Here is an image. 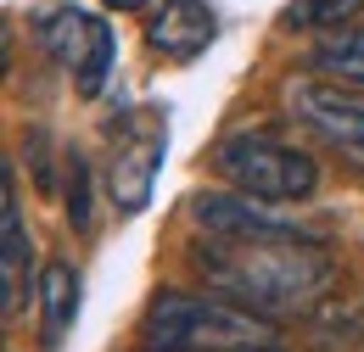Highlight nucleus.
I'll return each mask as SVG.
<instances>
[{
  "instance_id": "1",
  "label": "nucleus",
  "mask_w": 364,
  "mask_h": 352,
  "mask_svg": "<svg viewBox=\"0 0 364 352\" xmlns=\"http://www.w3.org/2000/svg\"><path fill=\"white\" fill-rule=\"evenodd\" d=\"M191 263L208 280V291H219L241 308L264 313V319H291L309 313L319 297H331L336 263L331 252L314 246L303 229H269V235H202L191 246Z\"/></svg>"
},
{
  "instance_id": "2",
  "label": "nucleus",
  "mask_w": 364,
  "mask_h": 352,
  "mask_svg": "<svg viewBox=\"0 0 364 352\" xmlns=\"http://www.w3.org/2000/svg\"><path fill=\"white\" fill-rule=\"evenodd\" d=\"M274 330L264 313L241 308L219 291H157L140 313V347L146 352H247L269 347Z\"/></svg>"
},
{
  "instance_id": "3",
  "label": "nucleus",
  "mask_w": 364,
  "mask_h": 352,
  "mask_svg": "<svg viewBox=\"0 0 364 352\" xmlns=\"http://www.w3.org/2000/svg\"><path fill=\"white\" fill-rule=\"evenodd\" d=\"M213 168H219V179H230L235 190H247L269 207L309 202L319 190V163L274 134H225L213 145Z\"/></svg>"
},
{
  "instance_id": "4",
  "label": "nucleus",
  "mask_w": 364,
  "mask_h": 352,
  "mask_svg": "<svg viewBox=\"0 0 364 352\" xmlns=\"http://www.w3.org/2000/svg\"><path fill=\"white\" fill-rule=\"evenodd\" d=\"M286 112L325 145H336L353 168H364V84L331 79L319 67L297 73V79H286Z\"/></svg>"
},
{
  "instance_id": "5",
  "label": "nucleus",
  "mask_w": 364,
  "mask_h": 352,
  "mask_svg": "<svg viewBox=\"0 0 364 352\" xmlns=\"http://www.w3.org/2000/svg\"><path fill=\"white\" fill-rule=\"evenodd\" d=\"M163 145H168V123L157 106H135L118 134H112V157H107V190L118 219H135L140 207L151 202L157 174H163Z\"/></svg>"
},
{
  "instance_id": "6",
  "label": "nucleus",
  "mask_w": 364,
  "mask_h": 352,
  "mask_svg": "<svg viewBox=\"0 0 364 352\" xmlns=\"http://www.w3.org/2000/svg\"><path fill=\"white\" fill-rule=\"evenodd\" d=\"M40 40H46V50L73 73L79 95L95 101L101 84H107V73H112V56H118L112 23H107V17H90L85 6H56V11L40 17Z\"/></svg>"
},
{
  "instance_id": "7",
  "label": "nucleus",
  "mask_w": 364,
  "mask_h": 352,
  "mask_svg": "<svg viewBox=\"0 0 364 352\" xmlns=\"http://www.w3.org/2000/svg\"><path fill=\"white\" fill-rule=\"evenodd\" d=\"M213 40H219V11L208 0H163L146 17V45L163 62H196Z\"/></svg>"
},
{
  "instance_id": "8",
  "label": "nucleus",
  "mask_w": 364,
  "mask_h": 352,
  "mask_svg": "<svg viewBox=\"0 0 364 352\" xmlns=\"http://www.w3.org/2000/svg\"><path fill=\"white\" fill-rule=\"evenodd\" d=\"M28 263H34V241H28V224H23V202H17V179L11 163L0 168V297H6V319L23 308V291H28Z\"/></svg>"
},
{
  "instance_id": "9",
  "label": "nucleus",
  "mask_w": 364,
  "mask_h": 352,
  "mask_svg": "<svg viewBox=\"0 0 364 352\" xmlns=\"http://www.w3.org/2000/svg\"><path fill=\"white\" fill-rule=\"evenodd\" d=\"M191 219L208 235H269V229H291L269 213V202L247 196V190H202L191 196Z\"/></svg>"
},
{
  "instance_id": "10",
  "label": "nucleus",
  "mask_w": 364,
  "mask_h": 352,
  "mask_svg": "<svg viewBox=\"0 0 364 352\" xmlns=\"http://www.w3.org/2000/svg\"><path fill=\"white\" fill-rule=\"evenodd\" d=\"M73 319H79V268L50 258V263L40 268V324H46V347L50 352L68 341Z\"/></svg>"
},
{
  "instance_id": "11",
  "label": "nucleus",
  "mask_w": 364,
  "mask_h": 352,
  "mask_svg": "<svg viewBox=\"0 0 364 352\" xmlns=\"http://www.w3.org/2000/svg\"><path fill=\"white\" fill-rule=\"evenodd\" d=\"M314 67L331 79H353L364 84V28H331L314 45Z\"/></svg>"
},
{
  "instance_id": "12",
  "label": "nucleus",
  "mask_w": 364,
  "mask_h": 352,
  "mask_svg": "<svg viewBox=\"0 0 364 352\" xmlns=\"http://www.w3.org/2000/svg\"><path fill=\"white\" fill-rule=\"evenodd\" d=\"M364 11V0H291L286 6V28H348Z\"/></svg>"
},
{
  "instance_id": "13",
  "label": "nucleus",
  "mask_w": 364,
  "mask_h": 352,
  "mask_svg": "<svg viewBox=\"0 0 364 352\" xmlns=\"http://www.w3.org/2000/svg\"><path fill=\"white\" fill-rule=\"evenodd\" d=\"M68 224L90 229L95 224V174L79 151H68Z\"/></svg>"
},
{
  "instance_id": "14",
  "label": "nucleus",
  "mask_w": 364,
  "mask_h": 352,
  "mask_svg": "<svg viewBox=\"0 0 364 352\" xmlns=\"http://www.w3.org/2000/svg\"><path fill=\"white\" fill-rule=\"evenodd\" d=\"M101 6H112V11H146V0H101Z\"/></svg>"
},
{
  "instance_id": "15",
  "label": "nucleus",
  "mask_w": 364,
  "mask_h": 352,
  "mask_svg": "<svg viewBox=\"0 0 364 352\" xmlns=\"http://www.w3.org/2000/svg\"><path fill=\"white\" fill-rule=\"evenodd\" d=\"M247 352H274V347H247Z\"/></svg>"
}]
</instances>
